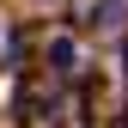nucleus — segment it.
<instances>
[{
  "instance_id": "nucleus-1",
  "label": "nucleus",
  "mask_w": 128,
  "mask_h": 128,
  "mask_svg": "<svg viewBox=\"0 0 128 128\" xmlns=\"http://www.w3.org/2000/svg\"><path fill=\"white\" fill-rule=\"evenodd\" d=\"M92 24H98L104 37H116V30L128 24V0H98V6H92Z\"/></svg>"
},
{
  "instance_id": "nucleus-2",
  "label": "nucleus",
  "mask_w": 128,
  "mask_h": 128,
  "mask_svg": "<svg viewBox=\"0 0 128 128\" xmlns=\"http://www.w3.org/2000/svg\"><path fill=\"white\" fill-rule=\"evenodd\" d=\"M49 73H79V43L73 37H55L49 43Z\"/></svg>"
}]
</instances>
